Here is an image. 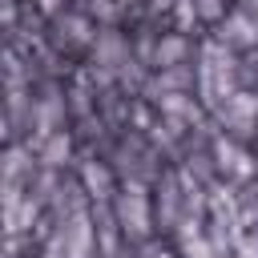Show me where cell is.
<instances>
[{"label":"cell","instance_id":"cell-1","mask_svg":"<svg viewBox=\"0 0 258 258\" xmlns=\"http://www.w3.org/2000/svg\"><path fill=\"white\" fill-rule=\"evenodd\" d=\"M230 32H222L226 40H234V44H254L258 36H254V24L246 20V16H230V24H226Z\"/></svg>","mask_w":258,"mask_h":258},{"label":"cell","instance_id":"cell-2","mask_svg":"<svg viewBox=\"0 0 258 258\" xmlns=\"http://www.w3.org/2000/svg\"><path fill=\"white\" fill-rule=\"evenodd\" d=\"M40 4H44V8H52V4H56V0H40Z\"/></svg>","mask_w":258,"mask_h":258}]
</instances>
